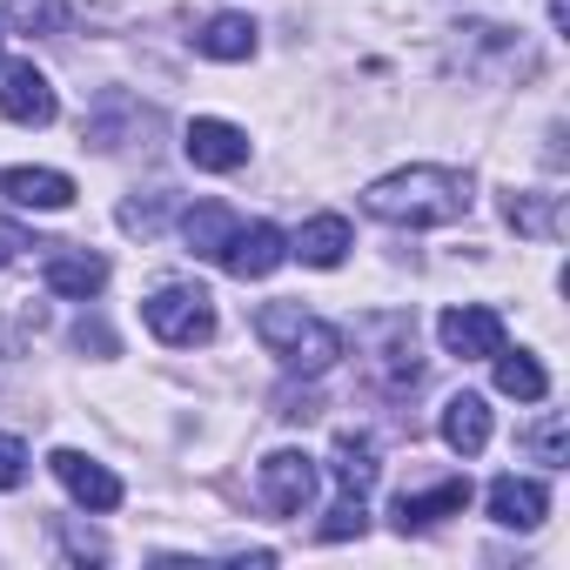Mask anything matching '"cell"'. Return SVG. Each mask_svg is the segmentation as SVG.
<instances>
[{
    "mask_svg": "<svg viewBox=\"0 0 570 570\" xmlns=\"http://www.w3.org/2000/svg\"><path fill=\"white\" fill-rule=\"evenodd\" d=\"M363 208L396 228H450L470 215V175L456 168H396L363 188Z\"/></svg>",
    "mask_w": 570,
    "mask_h": 570,
    "instance_id": "6da1fadb",
    "label": "cell"
},
{
    "mask_svg": "<svg viewBox=\"0 0 570 570\" xmlns=\"http://www.w3.org/2000/svg\"><path fill=\"white\" fill-rule=\"evenodd\" d=\"M255 336H262V350H268L282 370H296V376H323V370H336V356H343V330L323 323V316H309L303 303H268V309L255 316Z\"/></svg>",
    "mask_w": 570,
    "mask_h": 570,
    "instance_id": "7a4b0ae2",
    "label": "cell"
},
{
    "mask_svg": "<svg viewBox=\"0 0 570 570\" xmlns=\"http://www.w3.org/2000/svg\"><path fill=\"white\" fill-rule=\"evenodd\" d=\"M141 316L168 350H195V343L215 336V296L195 289V282H161V289L141 303Z\"/></svg>",
    "mask_w": 570,
    "mask_h": 570,
    "instance_id": "3957f363",
    "label": "cell"
},
{
    "mask_svg": "<svg viewBox=\"0 0 570 570\" xmlns=\"http://www.w3.org/2000/svg\"><path fill=\"white\" fill-rule=\"evenodd\" d=\"M309 497H316V456H303V450H268L262 456V503L275 517H303Z\"/></svg>",
    "mask_w": 570,
    "mask_h": 570,
    "instance_id": "277c9868",
    "label": "cell"
},
{
    "mask_svg": "<svg viewBox=\"0 0 570 570\" xmlns=\"http://www.w3.org/2000/svg\"><path fill=\"white\" fill-rule=\"evenodd\" d=\"M282 262H289V235H282L275 222H235V235H228V248H222V268H228V275L262 282V275H275Z\"/></svg>",
    "mask_w": 570,
    "mask_h": 570,
    "instance_id": "5b68a950",
    "label": "cell"
},
{
    "mask_svg": "<svg viewBox=\"0 0 570 570\" xmlns=\"http://www.w3.org/2000/svg\"><path fill=\"white\" fill-rule=\"evenodd\" d=\"M0 115H8V121H21V128H48V121L61 115V101H55V81H48L35 61H14L8 75H0Z\"/></svg>",
    "mask_w": 570,
    "mask_h": 570,
    "instance_id": "8992f818",
    "label": "cell"
},
{
    "mask_svg": "<svg viewBox=\"0 0 570 570\" xmlns=\"http://www.w3.org/2000/svg\"><path fill=\"white\" fill-rule=\"evenodd\" d=\"M436 336H443L450 356H463V363H490V356L503 350V316L483 309V303H463V309H443Z\"/></svg>",
    "mask_w": 570,
    "mask_h": 570,
    "instance_id": "52a82bcc",
    "label": "cell"
},
{
    "mask_svg": "<svg viewBox=\"0 0 570 570\" xmlns=\"http://www.w3.org/2000/svg\"><path fill=\"white\" fill-rule=\"evenodd\" d=\"M181 148H188V161H195V168H208V175H235V168L248 161V135H242L235 121H215V115L188 121Z\"/></svg>",
    "mask_w": 570,
    "mask_h": 570,
    "instance_id": "ba28073f",
    "label": "cell"
},
{
    "mask_svg": "<svg viewBox=\"0 0 570 570\" xmlns=\"http://www.w3.org/2000/svg\"><path fill=\"white\" fill-rule=\"evenodd\" d=\"M48 463H55V476L68 483L75 503H88V510H115V503H121V476L101 470L95 456H81V450H55Z\"/></svg>",
    "mask_w": 570,
    "mask_h": 570,
    "instance_id": "9c48e42d",
    "label": "cell"
},
{
    "mask_svg": "<svg viewBox=\"0 0 570 570\" xmlns=\"http://www.w3.org/2000/svg\"><path fill=\"white\" fill-rule=\"evenodd\" d=\"M376 370H383V390H390V396H410V390L423 383V363H416V323H410V316H390V323H383Z\"/></svg>",
    "mask_w": 570,
    "mask_h": 570,
    "instance_id": "30bf717a",
    "label": "cell"
},
{
    "mask_svg": "<svg viewBox=\"0 0 570 570\" xmlns=\"http://www.w3.org/2000/svg\"><path fill=\"white\" fill-rule=\"evenodd\" d=\"M463 510H470V476H450L436 490H403L396 497V530L410 537V530H430L436 517H463Z\"/></svg>",
    "mask_w": 570,
    "mask_h": 570,
    "instance_id": "8fae6325",
    "label": "cell"
},
{
    "mask_svg": "<svg viewBox=\"0 0 570 570\" xmlns=\"http://www.w3.org/2000/svg\"><path fill=\"white\" fill-rule=\"evenodd\" d=\"M41 275H48V289H55V296H75V303H88V296L108 289V262L88 255V248H55Z\"/></svg>",
    "mask_w": 570,
    "mask_h": 570,
    "instance_id": "7c38bea8",
    "label": "cell"
},
{
    "mask_svg": "<svg viewBox=\"0 0 570 570\" xmlns=\"http://www.w3.org/2000/svg\"><path fill=\"white\" fill-rule=\"evenodd\" d=\"M543 510H550V490L543 483H530V476H497L490 483V517L503 530H537Z\"/></svg>",
    "mask_w": 570,
    "mask_h": 570,
    "instance_id": "4fadbf2b",
    "label": "cell"
},
{
    "mask_svg": "<svg viewBox=\"0 0 570 570\" xmlns=\"http://www.w3.org/2000/svg\"><path fill=\"white\" fill-rule=\"evenodd\" d=\"M443 443H450L456 456H483V443H490V403H483L476 390H456V396L443 403Z\"/></svg>",
    "mask_w": 570,
    "mask_h": 570,
    "instance_id": "5bb4252c",
    "label": "cell"
},
{
    "mask_svg": "<svg viewBox=\"0 0 570 570\" xmlns=\"http://www.w3.org/2000/svg\"><path fill=\"white\" fill-rule=\"evenodd\" d=\"M0 195H8L14 208H68L75 181L61 168H8V175H0Z\"/></svg>",
    "mask_w": 570,
    "mask_h": 570,
    "instance_id": "9a60e30c",
    "label": "cell"
},
{
    "mask_svg": "<svg viewBox=\"0 0 570 570\" xmlns=\"http://www.w3.org/2000/svg\"><path fill=\"white\" fill-rule=\"evenodd\" d=\"M330 470H336L343 497H370V490H376V476H383V463H376V443H370V436H356V430H343V436H336V456H330Z\"/></svg>",
    "mask_w": 570,
    "mask_h": 570,
    "instance_id": "2e32d148",
    "label": "cell"
},
{
    "mask_svg": "<svg viewBox=\"0 0 570 570\" xmlns=\"http://www.w3.org/2000/svg\"><path fill=\"white\" fill-rule=\"evenodd\" d=\"M195 48L208 61H248L255 55V21L248 14H208L202 35H195Z\"/></svg>",
    "mask_w": 570,
    "mask_h": 570,
    "instance_id": "e0dca14e",
    "label": "cell"
},
{
    "mask_svg": "<svg viewBox=\"0 0 570 570\" xmlns=\"http://www.w3.org/2000/svg\"><path fill=\"white\" fill-rule=\"evenodd\" d=\"M181 235H188V248H195L202 262H222V248H228V235H235V208H228V202H202V208L181 215Z\"/></svg>",
    "mask_w": 570,
    "mask_h": 570,
    "instance_id": "ac0fdd59",
    "label": "cell"
},
{
    "mask_svg": "<svg viewBox=\"0 0 570 570\" xmlns=\"http://www.w3.org/2000/svg\"><path fill=\"white\" fill-rule=\"evenodd\" d=\"M289 255H303L309 268H336V262L350 255V222H343V215H316V222H303V235H296Z\"/></svg>",
    "mask_w": 570,
    "mask_h": 570,
    "instance_id": "d6986e66",
    "label": "cell"
},
{
    "mask_svg": "<svg viewBox=\"0 0 570 570\" xmlns=\"http://www.w3.org/2000/svg\"><path fill=\"white\" fill-rule=\"evenodd\" d=\"M503 215H510V228H517V235H537V242L563 235V195H510V202H503Z\"/></svg>",
    "mask_w": 570,
    "mask_h": 570,
    "instance_id": "ffe728a7",
    "label": "cell"
},
{
    "mask_svg": "<svg viewBox=\"0 0 570 570\" xmlns=\"http://www.w3.org/2000/svg\"><path fill=\"white\" fill-rule=\"evenodd\" d=\"M490 363H497V390H503V396H517V403H543V396H550V376H543L537 356H523V350H517V356L497 350Z\"/></svg>",
    "mask_w": 570,
    "mask_h": 570,
    "instance_id": "44dd1931",
    "label": "cell"
},
{
    "mask_svg": "<svg viewBox=\"0 0 570 570\" xmlns=\"http://www.w3.org/2000/svg\"><path fill=\"white\" fill-rule=\"evenodd\" d=\"M0 21H8L14 35H55L68 21L61 0H0Z\"/></svg>",
    "mask_w": 570,
    "mask_h": 570,
    "instance_id": "7402d4cb",
    "label": "cell"
},
{
    "mask_svg": "<svg viewBox=\"0 0 570 570\" xmlns=\"http://www.w3.org/2000/svg\"><path fill=\"white\" fill-rule=\"evenodd\" d=\"M363 523H370V517H363V497H343V503H336V510L323 517V543H343V537H363Z\"/></svg>",
    "mask_w": 570,
    "mask_h": 570,
    "instance_id": "603a6c76",
    "label": "cell"
},
{
    "mask_svg": "<svg viewBox=\"0 0 570 570\" xmlns=\"http://www.w3.org/2000/svg\"><path fill=\"white\" fill-rule=\"evenodd\" d=\"M523 443L537 450V463H550V470L563 463V423H557V416H543L537 430H523Z\"/></svg>",
    "mask_w": 570,
    "mask_h": 570,
    "instance_id": "cb8c5ba5",
    "label": "cell"
},
{
    "mask_svg": "<svg viewBox=\"0 0 570 570\" xmlns=\"http://www.w3.org/2000/svg\"><path fill=\"white\" fill-rule=\"evenodd\" d=\"M21 483H28V443L0 436V490H21Z\"/></svg>",
    "mask_w": 570,
    "mask_h": 570,
    "instance_id": "d4e9b609",
    "label": "cell"
},
{
    "mask_svg": "<svg viewBox=\"0 0 570 570\" xmlns=\"http://www.w3.org/2000/svg\"><path fill=\"white\" fill-rule=\"evenodd\" d=\"M61 543H68V557H81V563H88V557H95V563L108 557V543H101V537H88V530H75V523H61Z\"/></svg>",
    "mask_w": 570,
    "mask_h": 570,
    "instance_id": "484cf974",
    "label": "cell"
},
{
    "mask_svg": "<svg viewBox=\"0 0 570 570\" xmlns=\"http://www.w3.org/2000/svg\"><path fill=\"white\" fill-rule=\"evenodd\" d=\"M275 416L309 423V416H316V396H309V390H282V396H275Z\"/></svg>",
    "mask_w": 570,
    "mask_h": 570,
    "instance_id": "4316f807",
    "label": "cell"
},
{
    "mask_svg": "<svg viewBox=\"0 0 570 570\" xmlns=\"http://www.w3.org/2000/svg\"><path fill=\"white\" fill-rule=\"evenodd\" d=\"M75 343H81V350H101V356H115V336H108V330H101V323H95V330H88V323H81V336H75Z\"/></svg>",
    "mask_w": 570,
    "mask_h": 570,
    "instance_id": "83f0119b",
    "label": "cell"
},
{
    "mask_svg": "<svg viewBox=\"0 0 570 570\" xmlns=\"http://www.w3.org/2000/svg\"><path fill=\"white\" fill-rule=\"evenodd\" d=\"M14 248H21V235H8V228H0V262H14Z\"/></svg>",
    "mask_w": 570,
    "mask_h": 570,
    "instance_id": "f1b7e54d",
    "label": "cell"
},
{
    "mask_svg": "<svg viewBox=\"0 0 570 570\" xmlns=\"http://www.w3.org/2000/svg\"><path fill=\"white\" fill-rule=\"evenodd\" d=\"M550 21H557V28L570 21V0H550Z\"/></svg>",
    "mask_w": 570,
    "mask_h": 570,
    "instance_id": "f546056e",
    "label": "cell"
}]
</instances>
